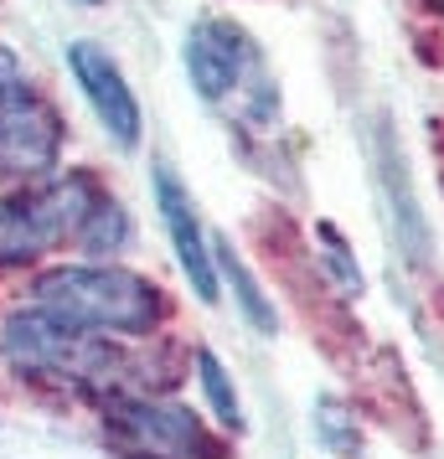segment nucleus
Wrapping results in <instances>:
<instances>
[{
  "label": "nucleus",
  "mask_w": 444,
  "mask_h": 459,
  "mask_svg": "<svg viewBox=\"0 0 444 459\" xmlns=\"http://www.w3.org/2000/svg\"><path fill=\"white\" fill-rule=\"evenodd\" d=\"M434 11H440V16H444V0H434Z\"/></svg>",
  "instance_id": "nucleus-11"
},
{
  "label": "nucleus",
  "mask_w": 444,
  "mask_h": 459,
  "mask_svg": "<svg viewBox=\"0 0 444 459\" xmlns=\"http://www.w3.org/2000/svg\"><path fill=\"white\" fill-rule=\"evenodd\" d=\"M196 372H202V387H207L212 413L238 429V393H233V382H228V372H222V361H217L212 351H196Z\"/></svg>",
  "instance_id": "nucleus-8"
},
{
  "label": "nucleus",
  "mask_w": 444,
  "mask_h": 459,
  "mask_svg": "<svg viewBox=\"0 0 444 459\" xmlns=\"http://www.w3.org/2000/svg\"><path fill=\"white\" fill-rule=\"evenodd\" d=\"M254 67V47L248 37L228 22H196L187 37V78L191 88L207 99V104H222L238 83H243V73Z\"/></svg>",
  "instance_id": "nucleus-6"
},
{
  "label": "nucleus",
  "mask_w": 444,
  "mask_h": 459,
  "mask_svg": "<svg viewBox=\"0 0 444 459\" xmlns=\"http://www.w3.org/2000/svg\"><path fill=\"white\" fill-rule=\"evenodd\" d=\"M31 299L47 320H57L78 335H145L166 315V299L150 279L125 269H99V264H67V269L42 273Z\"/></svg>",
  "instance_id": "nucleus-1"
},
{
  "label": "nucleus",
  "mask_w": 444,
  "mask_h": 459,
  "mask_svg": "<svg viewBox=\"0 0 444 459\" xmlns=\"http://www.w3.org/2000/svg\"><path fill=\"white\" fill-rule=\"evenodd\" d=\"M155 202H161V222H166V232H170V248L181 258L187 284L196 290L202 305H212V299H217V269H212L207 238H202V222H196L191 196L181 191V181H176L166 166H155Z\"/></svg>",
  "instance_id": "nucleus-7"
},
{
  "label": "nucleus",
  "mask_w": 444,
  "mask_h": 459,
  "mask_svg": "<svg viewBox=\"0 0 444 459\" xmlns=\"http://www.w3.org/2000/svg\"><path fill=\"white\" fill-rule=\"evenodd\" d=\"M67 67H73V78H78V88L88 93V104H93V114L104 119V129L119 140V145H140V104H135V93H129L125 73L114 67V57H109L99 42H73L67 47Z\"/></svg>",
  "instance_id": "nucleus-5"
},
{
  "label": "nucleus",
  "mask_w": 444,
  "mask_h": 459,
  "mask_svg": "<svg viewBox=\"0 0 444 459\" xmlns=\"http://www.w3.org/2000/svg\"><path fill=\"white\" fill-rule=\"evenodd\" d=\"M109 423L155 459H217L222 444H212L207 423L181 408V403H161V397H125L109 408Z\"/></svg>",
  "instance_id": "nucleus-4"
},
{
  "label": "nucleus",
  "mask_w": 444,
  "mask_h": 459,
  "mask_svg": "<svg viewBox=\"0 0 444 459\" xmlns=\"http://www.w3.org/2000/svg\"><path fill=\"white\" fill-rule=\"evenodd\" d=\"M63 150V119L37 88L26 83L11 52H0V166L5 170H47Z\"/></svg>",
  "instance_id": "nucleus-3"
},
{
  "label": "nucleus",
  "mask_w": 444,
  "mask_h": 459,
  "mask_svg": "<svg viewBox=\"0 0 444 459\" xmlns=\"http://www.w3.org/2000/svg\"><path fill=\"white\" fill-rule=\"evenodd\" d=\"M78 5H104V0H78Z\"/></svg>",
  "instance_id": "nucleus-10"
},
{
  "label": "nucleus",
  "mask_w": 444,
  "mask_h": 459,
  "mask_svg": "<svg viewBox=\"0 0 444 459\" xmlns=\"http://www.w3.org/2000/svg\"><path fill=\"white\" fill-rule=\"evenodd\" d=\"M222 258H228V279H233L238 299H243V315H248V320H254L258 331H274V310H269V299H264V294H258V284H254V279H248V269H243V264H238L233 253H222Z\"/></svg>",
  "instance_id": "nucleus-9"
},
{
  "label": "nucleus",
  "mask_w": 444,
  "mask_h": 459,
  "mask_svg": "<svg viewBox=\"0 0 444 459\" xmlns=\"http://www.w3.org/2000/svg\"><path fill=\"white\" fill-rule=\"evenodd\" d=\"M99 202L104 196L93 191L88 176H73V181H57V186H47V191L0 202V264H31V258H42L57 238L83 232V222L93 217Z\"/></svg>",
  "instance_id": "nucleus-2"
}]
</instances>
